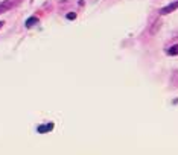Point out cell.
I'll return each instance as SVG.
<instances>
[{
  "mask_svg": "<svg viewBox=\"0 0 178 155\" xmlns=\"http://www.w3.org/2000/svg\"><path fill=\"white\" fill-rule=\"evenodd\" d=\"M177 9H178V0H177V2H174V3H171V5H168V6L161 8L160 9V14L161 15H166V14L174 12V11H177Z\"/></svg>",
  "mask_w": 178,
  "mask_h": 155,
  "instance_id": "cell-1",
  "label": "cell"
},
{
  "mask_svg": "<svg viewBox=\"0 0 178 155\" xmlns=\"http://www.w3.org/2000/svg\"><path fill=\"white\" fill-rule=\"evenodd\" d=\"M53 128H55V125H53L52 122H49L47 125H40L38 126V132L40 134H46V132H50Z\"/></svg>",
  "mask_w": 178,
  "mask_h": 155,
  "instance_id": "cell-2",
  "label": "cell"
},
{
  "mask_svg": "<svg viewBox=\"0 0 178 155\" xmlns=\"http://www.w3.org/2000/svg\"><path fill=\"white\" fill-rule=\"evenodd\" d=\"M38 18H37V17H31V18H28V20H26V28H32V26H35L37 23H38Z\"/></svg>",
  "mask_w": 178,
  "mask_h": 155,
  "instance_id": "cell-3",
  "label": "cell"
},
{
  "mask_svg": "<svg viewBox=\"0 0 178 155\" xmlns=\"http://www.w3.org/2000/svg\"><path fill=\"white\" fill-rule=\"evenodd\" d=\"M168 55H171V56L178 55V44H175V46H172V47H171V49L168 50Z\"/></svg>",
  "mask_w": 178,
  "mask_h": 155,
  "instance_id": "cell-4",
  "label": "cell"
},
{
  "mask_svg": "<svg viewBox=\"0 0 178 155\" xmlns=\"http://www.w3.org/2000/svg\"><path fill=\"white\" fill-rule=\"evenodd\" d=\"M8 9H9V8L6 6V3H5V2H3V3H0V14H3V12H6V11H8Z\"/></svg>",
  "mask_w": 178,
  "mask_h": 155,
  "instance_id": "cell-5",
  "label": "cell"
},
{
  "mask_svg": "<svg viewBox=\"0 0 178 155\" xmlns=\"http://www.w3.org/2000/svg\"><path fill=\"white\" fill-rule=\"evenodd\" d=\"M67 18H69V20H75V18H76V14H75V12H70V14H67Z\"/></svg>",
  "mask_w": 178,
  "mask_h": 155,
  "instance_id": "cell-6",
  "label": "cell"
},
{
  "mask_svg": "<svg viewBox=\"0 0 178 155\" xmlns=\"http://www.w3.org/2000/svg\"><path fill=\"white\" fill-rule=\"evenodd\" d=\"M5 23H3V21H0V29H2V26H3Z\"/></svg>",
  "mask_w": 178,
  "mask_h": 155,
  "instance_id": "cell-7",
  "label": "cell"
}]
</instances>
